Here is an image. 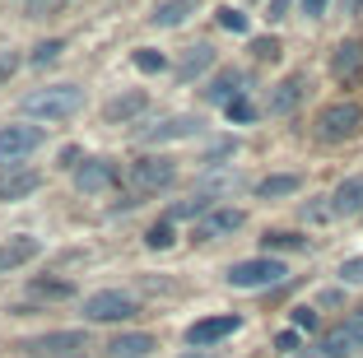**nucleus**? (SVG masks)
Listing matches in <instances>:
<instances>
[{"mask_svg":"<svg viewBox=\"0 0 363 358\" xmlns=\"http://www.w3.org/2000/svg\"><path fill=\"white\" fill-rule=\"evenodd\" d=\"M247 223V214L242 210H233V205H219V210H210L201 223H196V242H214V237H228V233H238Z\"/></svg>","mask_w":363,"mask_h":358,"instance_id":"obj_11","label":"nucleus"},{"mask_svg":"<svg viewBox=\"0 0 363 358\" xmlns=\"http://www.w3.org/2000/svg\"><path fill=\"white\" fill-rule=\"evenodd\" d=\"M326 5H331V0H303V14H308V19H321Z\"/></svg>","mask_w":363,"mask_h":358,"instance_id":"obj_38","label":"nucleus"},{"mask_svg":"<svg viewBox=\"0 0 363 358\" xmlns=\"http://www.w3.org/2000/svg\"><path fill=\"white\" fill-rule=\"evenodd\" d=\"M298 186H303L298 172H275V177H261L257 181V196H261V201H279V196H294Z\"/></svg>","mask_w":363,"mask_h":358,"instance_id":"obj_22","label":"nucleus"},{"mask_svg":"<svg viewBox=\"0 0 363 358\" xmlns=\"http://www.w3.org/2000/svg\"><path fill=\"white\" fill-rule=\"evenodd\" d=\"M79 107H84V89L79 84H47L23 98V112L38 116V121H70Z\"/></svg>","mask_w":363,"mask_h":358,"instance_id":"obj_1","label":"nucleus"},{"mask_svg":"<svg viewBox=\"0 0 363 358\" xmlns=\"http://www.w3.org/2000/svg\"><path fill=\"white\" fill-rule=\"evenodd\" d=\"M47 140L43 126H28V121H10V126H0V163H10V168H23V158L38 154Z\"/></svg>","mask_w":363,"mask_h":358,"instance_id":"obj_4","label":"nucleus"},{"mask_svg":"<svg viewBox=\"0 0 363 358\" xmlns=\"http://www.w3.org/2000/svg\"><path fill=\"white\" fill-rule=\"evenodd\" d=\"M130 61H135V70H145V74L168 70V56H163V52H154V47H140V52L130 56Z\"/></svg>","mask_w":363,"mask_h":358,"instance_id":"obj_25","label":"nucleus"},{"mask_svg":"<svg viewBox=\"0 0 363 358\" xmlns=\"http://www.w3.org/2000/svg\"><path fill=\"white\" fill-rule=\"evenodd\" d=\"M154 349H159V345H154L150 330H126V335H117L112 345H107V354H112V358H150Z\"/></svg>","mask_w":363,"mask_h":358,"instance_id":"obj_19","label":"nucleus"},{"mask_svg":"<svg viewBox=\"0 0 363 358\" xmlns=\"http://www.w3.org/2000/svg\"><path fill=\"white\" fill-rule=\"evenodd\" d=\"M252 56H257V61H279V43L275 38H257V43H252Z\"/></svg>","mask_w":363,"mask_h":358,"instance_id":"obj_32","label":"nucleus"},{"mask_svg":"<svg viewBox=\"0 0 363 358\" xmlns=\"http://www.w3.org/2000/svg\"><path fill=\"white\" fill-rule=\"evenodd\" d=\"M33 191H43V172L38 168H10L0 177V201H28Z\"/></svg>","mask_w":363,"mask_h":358,"instance_id":"obj_17","label":"nucleus"},{"mask_svg":"<svg viewBox=\"0 0 363 358\" xmlns=\"http://www.w3.org/2000/svg\"><path fill=\"white\" fill-rule=\"evenodd\" d=\"M354 349H363V307H359V312H350L335 330H326L321 345L312 349V354H303V358H350Z\"/></svg>","mask_w":363,"mask_h":358,"instance_id":"obj_5","label":"nucleus"},{"mask_svg":"<svg viewBox=\"0 0 363 358\" xmlns=\"http://www.w3.org/2000/svg\"><path fill=\"white\" fill-rule=\"evenodd\" d=\"M345 10H350V14H354V10H363V0H345Z\"/></svg>","mask_w":363,"mask_h":358,"instance_id":"obj_40","label":"nucleus"},{"mask_svg":"<svg viewBox=\"0 0 363 358\" xmlns=\"http://www.w3.org/2000/svg\"><path fill=\"white\" fill-rule=\"evenodd\" d=\"M210 210H214V201H210V196H196V201H182L177 210H172V219H205Z\"/></svg>","mask_w":363,"mask_h":358,"instance_id":"obj_27","label":"nucleus"},{"mask_svg":"<svg viewBox=\"0 0 363 358\" xmlns=\"http://www.w3.org/2000/svg\"><path fill=\"white\" fill-rule=\"evenodd\" d=\"M38 252H43V242H38L33 233H19V237H5V242H0V274H10V270H19V265H28Z\"/></svg>","mask_w":363,"mask_h":358,"instance_id":"obj_15","label":"nucleus"},{"mask_svg":"<svg viewBox=\"0 0 363 358\" xmlns=\"http://www.w3.org/2000/svg\"><path fill=\"white\" fill-rule=\"evenodd\" d=\"M145 242L154 247V252H168L172 242H177V233H172V219H163V223H154L150 233H145Z\"/></svg>","mask_w":363,"mask_h":358,"instance_id":"obj_26","label":"nucleus"},{"mask_svg":"<svg viewBox=\"0 0 363 358\" xmlns=\"http://www.w3.org/2000/svg\"><path fill=\"white\" fill-rule=\"evenodd\" d=\"M238 326H242V316H233V312L205 316V321H196V326L186 330V345H191V349H210V345H219V340H228Z\"/></svg>","mask_w":363,"mask_h":358,"instance_id":"obj_10","label":"nucleus"},{"mask_svg":"<svg viewBox=\"0 0 363 358\" xmlns=\"http://www.w3.org/2000/svg\"><path fill=\"white\" fill-rule=\"evenodd\" d=\"M210 65H214V47H205V43H201V47H191V52L182 56V65H177V79L186 84V79H196V74H205Z\"/></svg>","mask_w":363,"mask_h":358,"instance_id":"obj_23","label":"nucleus"},{"mask_svg":"<svg viewBox=\"0 0 363 358\" xmlns=\"http://www.w3.org/2000/svg\"><path fill=\"white\" fill-rule=\"evenodd\" d=\"M331 74L340 79V84H359V79H363V43L350 38V43L335 47V52H331Z\"/></svg>","mask_w":363,"mask_h":358,"instance_id":"obj_14","label":"nucleus"},{"mask_svg":"<svg viewBox=\"0 0 363 358\" xmlns=\"http://www.w3.org/2000/svg\"><path fill=\"white\" fill-rule=\"evenodd\" d=\"M33 293H38V298H70L75 289L65 284V279H38V284H33Z\"/></svg>","mask_w":363,"mask_h":358,"instance_id":"obj_29","label":"nucleus"},{"mask_svg":"<svg viewBox=\"0 0 363 358\" xmlns=\"http://www.w3.org/2000/svg\"><path fill=\"white\" fill-rule=\"evenodd\" d=\"M363 135V107L359 103H326L317 112V140L321 145H345Z\"/></svg>","mask_w":363,"mask_h":358,"instance_id":"obj_3","label":"nucleus"},{"mask_svg":"<svg viewBox=\"0 0 363 358\" xmlns=\"http://www.w3.org/2000/svg\"><path fill=\"white\" fill-rule=\"evenodd\" d=\"M61 168H79V149H75V145L61 149Z\"/></svg>","mask_w":363,"mask_h":358,"instance_id":"obj_39","label":"nucleus"},{"mask_svg":"<svg viewBox=\"0 0 363 358\" xmlns=\"http://www.w3.org/2000/svg\"><path fill=\"white\" fill-rule=\"evenodd\" d=\"M126 181H130V205H140L145 196H159V191H168L177 181V163L168 154H145L130 163Z\"/></svg>","mask_w":363,"mask_h":358,"instance_id":"obj_2","label":"nucleus"},{"mask_svg":"<svg viewBox=\"0 0 363 358\" xmlns=\"http://www.w3.org/2000/svg\"><path fill=\"white\" fill-rule=\"evenodd\" d=\"M19 65H23V61H19L14 52H0V84H10V74L19 70Z\"/></svg>","mask_w":363,"mask_h":358,"instance_id":"obj_34","label":"nucleus"},{"mask_svg":"<svg viewBox=\"0 0 363 358\" xmlns=\"http://www.w3.org/2000/svg\"><path fill=\"white\" fill-rule=\"evenodd\" d=\"M294 326L298 330H317V312H312V307H294Z\"/></svg>","mask_w":363,"mask_h":358,"instance_id":"obj_36","label":"nucleus"},{"mask_svg":"<svg viewBox=\"0 0 363 358\" xmlns=\"http://www.w3.org/2000/svg\"><path fill=\"white\" fill-rule=\"evenodd\" d=\"M261 247H266V256L270 252H303V247H308V237H298V233H266V237H261Z\"/></svg>","mask_w":363,"mask_h":358,"instance_id":"obj_24","label":"nucleus"},{"mask_svg":"<svg viewBox=\"0 0 363 358\" xmlns=\"http://www.w3.org/2000/svg\"><path fill=\"white\" fill-rule=\"evenodd\" d=\"M289 5H294V0H270V10H266V19H270V23L289 19Z\"/></svg>","mask_w":363,"mask_h":358,"instance_id":"obj_37","label":"nucleus"},{"mask_svg":"<svg viewBox=\"0 0 363 358\" xmlns=\"http://www.w3.org/2000/svg\"><path fill=\"white\" fill-rule=\"evenodd\" d=\"M331 214H335V219H354V214H363V177H345L340 186L331 191Z\"/></svg>","mask_w":363,"mask_h":358,"instance_id":"obj_18","label":"nucleus"},{"mask_svg":"<svg viewBox=\"0 0 363 358\" xmlns=\"http://www.w3.org/2000/svg\"><path fill=\"white\" fill-rule=\"evenodd\" d=\"M219 23H224L228 33H247V14L233 10V5H224V10H219Z\"/></svg>","mask_w":363,"mask_h":358,"instance_id":"obj_31","label":"nucleus"},{"mask_svg":"<svg viewBox=\"0 0 363 358\" xmlns=\"http://www.w3.org/2000/svg\"><path fill=\"white\" fill-rule=\"evenodd\" d=\"M340 279L345 284H363V256H350V261L340 265Z\"/></svg>","mask_w":363,"mask_h":358,"instance_id":"obj_33","label":"nucleus"},{"mask_svg":"<svg viewBox=\"0 0 363 358\" xmlns=\"http://www.w3.org/2000/svg\"><path fill=\"white\" fill-rule=\"evenodd\" d=\"M275 349H279V354H298V330H279Z\"/></svg>","mask_w":363,"mask_h":358,"instance_id":"obj_35","label":"nucleus"},{"mask_svg":"<svg viewBox=\"0 0 363 358\" xmlns=\"http://www.w3.org/2000/svg\"><path fill=\"white\" fill-rule=\"evenodd\" d=\"M121 181V168L112 163V158H84L75 168V191L79 196H103V191H112Z\"/></svg>","mask_w":363,"mask_h":358,"instance_id":"obj_9","label":"nucleus"},{"mask_svg":"<svg viewBox=\"0 0 363 358\" xmlns=\"http://www.w3.org/2000/svg\"><path fill=\"white\" fill-rule=\"evenodd\" d=\"M303 94H308V74H289V79H279V84L270 89L266 112H270V116H289V112H298Z\"/></svg>","mask_w":363,"mask_h":358,"instance_id":"obj_13","label":"nucleus"},{"mask_svg":"<svg viewBox=\"0 0 363 358\" xmlns=\"http://www.w3.org/2000/svg\"><path fill=\"white\" fill-rule=\"evenodd\" d=\"M284 274H289L284 261H275V256H252V261L228 265V284L233 289H270V284H279Z\"/></svg>","mask_w":363,"mask_h":358,"instance_id":"obj_6","label":"nucleus"},{"mask_svg":"<svg viewBox=\"0 0 363 358\" xmlns=\"http://www.w3.org/2000/svg\"><path fill=\"white\" fill-rule=\"evenodd\" d=\"M196 10V0H159L150 14L154 28H177V23H186V14Z\"/></svg>","mask_w":363,"mask_h":358,"instance_id":"obj_21","label":"nucleus"},{"mask_svg":"<svg viewBox=\"0 0 363 358\" xmlns=\"http://www.w3.org/2000/svg\"><path fill=\"white\" fill-rule=\"evenodd\" d=\"M140 307L130 293H121V289H103V293H89L84 298V316L89 321H130Z\"/></svg>","mask_w":363,"mask_h":358,"instance_id":"obj_8","label":"nucleus"},{"mask_svg":"<svg viewBox=\"0 0 363 358\" xmlns=\"http://www.w3.org/2000/svg\"><path fill=\"white\" fill-rule=\"evenodd\" d=\"M196 135H201V116H186V112L168 116V121H159V126H150V130H140V140H145V145H168V140H196Z\"/></svg>","mask_w":363,"mask_h":358,"instance_id":"obj_12","label":"nucleus"},{"mask_svg":"<svg viewBox=\"0 0 363 358\" xmlns=\"http://www.w3.org/2000/svg\"><path fill=\"white\" fill-rule=\"evenodd\" d=\"M23 354H33V358H61V354H84L89 349V330H47V335H33V340H23Z\"/></svg>","mask_w":363,"mask_h":358,"instance_id":"obj_7","label":"nucleus"},{"mask_svg":"<svg viewBox=\"0 0 363 358\" xmlns=\"http://www.w3.org/2000/svg\"><path fill=\"white\" fill-rule=\"evenodd\" d=\"M145 107H150V94H145V89H126V94H117L103 107V116H107V126H126V121H135Z\"/></svg>","mask_w":363,"mask_h":358,"instance_id":"obj_16","label":"nucleus"},{"mask_svg":"<svg viewBox=\"0 0 363 358\" xmlns=\"http://www.w3.org/2000/svg\"><path fill=\"white\" fill-rule=\"evenodd\" d=\"M242 84H247L242 70H224V74H214V79H210L205 98H210V103H219V107H228V103H238V98H242Z\"/></svg>","mask_w":363,"mask_h":358,"instance_id":"obj_20","label":"nucleus"},{"mask_svg":"<svg viewBox=\"0 0 363 358\" xmlns=\"http://www.w3.org/2000/svg\"><path fill=\"white\" fill-rule=\"evenodd\" d=\"M61 52H65V43H61V38H47V43H38V47H33V65H52Z\"/></svg>","mask_w":363,"mask_h":358,"instance_id":"obj_28","label":"nucleus"},{"mask_svg":"<svg viewBox=\"0 0 363 358\" xmlns=\"http://www.w3.org/2000/svg\"><path fill=\"white\" fill-rule=\"evenodd\" d=\"M224 112H228V121H238V126H242V121H257V107L247 103V98H238V103H228Z\"/></svg>","mask_w":363,"mask_h":358,"instance_id":"obj_30","label":"nucleus"}]
</instances>
